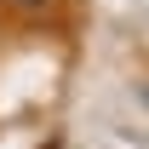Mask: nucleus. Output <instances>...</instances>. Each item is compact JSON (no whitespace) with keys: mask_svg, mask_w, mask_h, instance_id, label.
<instances>
[{"mask_svg":"<svg viewBox=\"0 0 149 149\" xmlns=\"http://www.w3.org/2000/svg\"><path fill=\"white\" fill-rule=\"evenodd\" d=\"M12 6H23V12H46V0H12Z\"/></svg>","mask_w":149,"mask_h":149,"instance_id":"f257e3e1","label":"nucleus"}]
</instances>
